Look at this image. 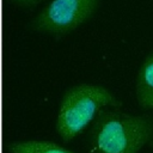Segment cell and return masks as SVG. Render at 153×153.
<instances>
[{
  "instance_id": "obj_1",
  "label": "cell",
  "mask_w": 153,
  "mask_h": 153,
  "mask_svg": "<svg viewBox=\"0 0 153 153\" xmlns=\"http://www.w3.org/2000/svg\"><path fill=\"white\" fill-rule=\"evenodd\" d=\"M152 126L148 120L122 112H103L91 134L93 153H137L148 141Z\"/></svg>"
},
{
  "instance_id": "obj_6",
  "label": "cell",
  "mask_w": 153,
  "mask_h": 153,
  "mask_svg": "<svg viewBox=\"0 0 153 153\" xmlns=\"http://www.w3.org/2000/svg\"><path fill=\"white\" fill-rule=\"evenodd\" d=\"M11 1L17 4V5H20V6H30V5L38 4L42 0H11Z\"/></svg>"
},
{
  "instance_id": "obj_3",
  "label": "cell",
  "mask_w": 153,
  "mask_h": 153,
  "mask_svg": "<svg viewBox=\"0 0 153 153\" xmlns=\"http://www.w3.org/2000/svg\"><path fill=\"white\" fill-rule=\"evenodd\" d=\"M97 4L98 0H51L35 18L33 27L43 32L66 33L88 19Z\"/></svg>"
},
{
  "instance_id": "obj_5",
  "label": "cell",
  "mask_w": 153,
  "mask_h": 153,
  "mask_svg": "<svg viewBox=\"0 0 153 153\" xmlns=\"http://www.w3.org/2000/svg\"><path fill=\"white\" fill-rule=\"evenodd\" d=\"M10 153H73L50 141H19L8 146Z\"/></svg>"
},
{
  "instance_id": "obj_2",
  "label": "cell",
  "mask_w": 153,
  "mask_h": 153,
  "mask_svg": "<svg viewBox=\"0 0 153 153\" xmlns=\"http://www.w3.org/2000/svg\"><path fill=\"white\" fill-rule=\"evenodd\" d=\"M115 103L112 94L97 85H78L69 88L59 109L56 129L63 141H69L82 131L99 110Z\"/></svg>"
},
{
  "instance_id": "obj_4",
  "label": "cell",
  "mask_w": 153,
  "mask_h": 153,
  "mask_svg": "<svg viewBox=\"0 0 153 153\" xmlns=\"http://www.w3.org/2000/svg\"><path fill=\"white\" fill-rule=\"evenodd\" d=\"M136 97L142 108L153 109V54L147 56L139 71Z\"/></svg>"
}]
</instances>
